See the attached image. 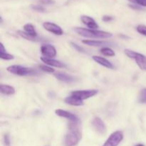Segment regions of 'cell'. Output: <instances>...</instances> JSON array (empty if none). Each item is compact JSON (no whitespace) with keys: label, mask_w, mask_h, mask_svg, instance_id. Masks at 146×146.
<instances>
[{"label":"cell","mask_w":146,"mask_h":146,"mask_svg":"<svg viewBox=\"0 0 146 146\" xmlns=\"http://www.w3.org/2000/svg\"><path fill=\"white\" fill-rule=\"evenodd\" d=\"M92 125L94 129L100 134H104L106 132V126L104 121L99 117H96L92 121Z\"/></svg>","instance_id":"obj_9"},{"label":"cell","mask_w":146,"mask_h":146,"mask_svg":"<svg viewBox=\"0 0 146 146\" xmlns=\"http://www.w3.org/2000/svg\"><path fill=\"white\" fill-rule=\"evenodd\" d=\"M71 46H72L74 49L76 50V51H79V52H81V53H86L85 49H84V48H82L81 46H80L79 45H78V44H75V43L74 42H71Z\"/></svg>","instance_id":"obj_25"},{"label":"cell","mask_w":146,"mask_h":146,"mask_svg":"<svg viewBox=\"0 0 146 146\" xmlns=\"http://www.w3.org/2000/svg\"><path fill=\"white\" fill-rule=\"evenodd\" d=\"M125 54L127 56L135 60L141 70L146 71V56L145 55L130 49H125Z\"/></svg>","instance_id":"obj_4"},{"label":"cell","mask_w":146,"mask_h":146,"mask_svg":"<svg viewBox=\"0 0 146 146\" xmlns=\"http://www.w3.org/2000/svg\"><path fill=\"white\" fill-rule=\"evenodd\" d=\"M101 53L104 56H114L115 55V53L113 49H111L109 47H103L101 49Z\"/></svg>","instance_id":"obj_20"},{"label":"cell","mask_w":146,"mask_h":146,"mask_svg":"<svg viewBox=\"0 0 146 146\" xmlns=\"http://www.w3.org/2000/svg\"><path fill=\"white\" fill-rule=\"evenodd\" d=\"M0 91H1V94H5V95H13V94H15V88L11 86L1 84L0 85Z\"/></svg>","instance_id":"obj_18"},{"label":"cell","mask_w":146,"mask_h":146,"mask_svg":"<svg viewBox=\"0 0 146 146\" xmlns=\"http://www.w3.org/2000/svg\"><path fill=\"white\" fill-rule=\"evenodd\" d=\"M41 4H55V1L54 0H38Z\"/></svg>","instance_id":"obj_28"},{"label":"cell","mask_w":146,"mask_h":146,"mask_svg":"<svg viewBox=\"0 0 146 146\" xmlns=\"http://www.w3.org/2000/svg\"><path fill=\"white\" fill-rule=\"evenodd\" d=\"M129 7H131V8L132 9H137V10H140L141 9V7H139V6H137V4H130Z\"/></svg>","instance_id":"obj_31"},{"label":"cell","mask_w":146,"mask_h":146,"mask_svg":"<svg viewBox=\"0 0 146 146\" xmlns=\"http://www.w3.org/2000/svg\"><path fill=\"white\" fill-rule=\"evenodd\" d=\"M98 93V90L93 89V90H83V91H74L71 92V95L79 99L84 100L89 98L91 97L94 96Z\"/></svg>","instance_id":"obj_6"},{"label":"cell","mask_w":146,"mask_h":146,"mask_svg":"<svg viewBox=\"0 0 146 146\" xmlns=\"http://www.w3.org/2000/svg\"><path fill=\"white\" fill-rule=\"evenodd\" d=\"M92 58L96 62H97L98 64H99L100 65L106 67V68H113V64H111L108 60H107L106 58H104V57L98 56H93Z\"/></svg>","instance_id":"obj_15"},{"label":"cell","mask_w":146,"mask_h":146,"mask_svg":"<svg viewBox=\"0 0 146 146\" xmlns=\"http://www.w3.org/2000/svg\"><path fill=\"white\" fill-rule=\"evenodd\" d=\"M83 44L91 46H103L107 47L108 46H113V44L104 41H96V40H83Z\"/></svg>","instance_id":"obj_12"},{"label":"cell","mask_w":146,"mask_h":146,"mask_svg":"<svg viewBox=\"0 0 146 146\" xmlns=\"http://www.w3.org/2000/svg\"><path fill=\"white\" fill-rule=\"evenodd\" d=\"M4 143L6 146L11 145V140H10V136L9 133H6L4 135Z\"/></svg>","instance_id":"obj_26"},{"label":"cell","mask_w":146,"mask_h":146,"mask_svg":"<svg viewBox=\"0 0 146 146\" xmlns=\"http://www.w3.org/2000/svg\"><path fill=\"white\" fill-rule=\"evenodd\" d=\"M56 114L60 117L66 118L69 120V121H80V119L74 114L71 113L66 111H64L62 109H57L55 111Z\"/></svg>","instance_id":"obj_10"},{"label":"cell","mask_w":146,"mask_h":146,"mask_svg":"<svg viewBox=\"0 0 146 146\" xmlns=\"http://www.w3.org/2000/svg\"><path fill=\"white\" fill-rule=\"evenodd\" d=\"M41 52L44 57L52 58L56 56V49L51 44H43L41 46Z\"/></svg>","instance_id":"obj_7"},{"label":"cell","mask_w":146,"mask_h":146,"mask_svg":"<svg viewBox=\"0 0 146 146\" xmlns=\"http://www.w3.org/2000/svg\"><path fill=\"white\" fill-rule=\"evenodd\" d=\"M54 76H55V77L57 79L66 83H71L76 81V78L74 76L68 75V74H65V73L56 72L54 74Z\"/></svg>","instance_id":"obj_14"},{"label":"cell","mask_w":146,"mask_h":146,"mask_svg":"<svg viewBox=\"0 0 146 146\" xmlns=\"http://www.w3.org/2000/svg\"><path fill=\"white\" fill-rule=\"evenodd\" d=\"M138 101L141 104H146V88H143L139 94Z\"/></svg>","instance_id":"obj_21"},{"label":"cell","mask_w":146,"mask_h":146,"mask_svg":"<svg viewBox=\"0 0 146 146\" xmlns=\"http://www.w3.org/2000/svg\"><path fill=\"white\" fill-rule=\"evenodd\" d=\"M80 121H70L68 131L65 138L66 146H75L78 143L81 138V133L79 129Z\"/></svg>","instance_id":"obj_1"},{"label":"cell","mask_w":146,"mask_h":146,"mask_svg":"<svg viewBox=\"0 0 146 146\" xmlns=\"http://www.w3.org/2000/svg\"><path fill=\"white\" fill-rule=\"evenodd\" d=\"M81 21L84 24L88 27L90 29H96L98 28V25L95 20L88 16L83 15L81 17Z\"/></svg>","instance_id":"obj_11"},{"label":"cell","mask_w":146,"mask_h":146,"mask_svg":"<svg viewBox=\"0 0 146 146\" xmlns=\"http://www.w3.org/2000/svg\"><path fill=\"white\" fill-rule=\"evenodd\" d=\"M38 68L41 70H42L44 72L47 73H54L55 71L54 68H51L49 66H46V65H39L38 66Z\"/></svg>","instance_id":"obj_23"},{"label":"cell","mask_w":146,"mask_h":146,"mask_svg":"<svg viewBox=\"0 0 146 146\" xmlns=\"http://www.w3.org/2000/svg\"><path fill=\"white\" fill-rule=\"evenodd\" d=\"M66 104H68L71 106H84V102L82 100L79 99V98H76V97L74 96L71 95V96H68L65 98L64 100Z\"/></svg>","instance_id":"obj_16"},{"label":"cell","mask_w":146,"mask_h":146,"mask_svg":"<svg viewBox=\"0 0 146 146\" xmlns=\"http://www.w3.org/2000/svg\"><path fill=\"white\" fill-rule=\"evenodd\" d=\"M41 60L44 63H45L47 65L50 66H54L57 67V68H64L66 66L64 64H63L62 62L59 61H57V60L52 59V58H46V57H41Z\"/></svg>","instance_id":"obj_13"},{"label":"cell","mask_w":146,"mask_h":146,"mask_svg":"<svg viewBox=\"0 0 146 146\" xmlns=\"http://www.w3.org/2000/svg\"><path fill=\"white\" fill-rule=\"evenodd\" d=\"M103 21H105V22H108V21H111L113 19V17H111V16H108V15H105L102 18Z\"/></svg>","instance_id":"obj_29"},{"label":"cell","mask_w":146,"mask_h":146,"mask_svg":"<svg viewBox=\"0 0 146 146\" xmlns=\"http://www.w3.org/2000/svg\"><path fill=\"white\" fill-rule=\"evenodd\" d=\"M137 31H138L139 34H142V35L146 36V26L143 25V24H140L136 28Z\"/></svg>","instance_id":"obj_24"},{"label":"cell","mask_w":146,"mask_h":146,"mask_svg":"<svg viewBox=\"0 0 146 146\" xmlns=\"http://www.w3.org/2000/svg\"><path fill=\"white\" fill-rule=\"evenodd\" d=\"M123 139V134L121 131H115L107 139L103 146H118Z\"/></svg>","instance_id":"obj_5"},{"label":"cell","mask_w":146,"mask_h":146,"mask_svg":"<svg viewBox=\"0 0 146 146\" xmlns=\"http://www.w3.org/2000/svg\"><path fill=\"white\" fill-rule=\"evenodd\" d=\"M128 1L131 3H133V4H135V2H136V0H128Z\"/></svg>","instance_id":"obj_32"},{"label":"cell","mask_w":146,"mask_h":146,"mask_svg":"<svg viewBox=\"0 0 146 146\" xmlns=\"http://www.w3.org/2000/svg\"><path fill=\"white\" fill-rule=\"evenodd\" d=\"M135 146H145L143 145V144H141V143H139V144H138V145H136Z\"/></svg>","instance_id":"obj_33"},{"label":"cell","mask_w":146,"mask_h":146,"mask_svg":"<svg viewBox=\"0 0 146 146\" xmlns=\"http://www.w3.org/2000/svg\"><path fill=\"white\" fill-rule=\"evenodd\" d=\"M31 8H32V9L35 10L36 11H40V12H44V11H45V8H44L42 6L32 5L31 6Z\"/></svg>","instance_id":"obj_27"},{"label":"cell","mask_w":146,"mask_h":146,"mask_svg":"<svg viewBox=\"0 0 146 146\" xmlns=\"http://www.w3.org/2000/svg\"><path fill=\"white\" fill-rule=\"evenodd\" d=\"M43 27H44V28L46 30H47L49 32L53 33L54 34H56V35L61 36L64 33L62 29L59 26L56 24H54V23L46 21V22H44L43 24Z\"/></svg>","instance_id":"obj_8"},{"label":"cell","mask_w":146,"mask_h":146,"mask_svg":"<svg viewBox=\"0 0 146 146\" xmlns=\"http://www.w3.org/2000/svg\"><path fill=\"white\" fill-rule=\"evenodd\" d=\"M74 31L79 34L86 38H111L113 34L110 32L104 31H98L95 29H88L79 28L76 27L74 29Z\"/></svg>","instance_id":"obj_2"},{"label":"cell","mask_w":146,"mask_h":146,"mask_svg":"<svg viewBox=\"0 0 146 146\" xmlns=\"http://www.w3.org/2000/svg\"><path fill=\"white\" fill-rule=\"evenodd\" d=\"M0 58L4 60H11L14 59V56L8 54L7 51H0Z\"/></svg>","instance_id":"obj_22"},{"label":"cell","mask_w":146,"mask_h":146,"mask_svg":"<svg viewBox=\"0 0 146 146\" xmlns=\"http://www.w3.org/2000/svg\"><path fill=\"white\" fill-rule=\"evenodd\" d=\"M7 71L13 74H15L17 76H36L38 75L39 73L37 70L31 68H27V67L22 66L20 65H12L9 66L7 68Z\"/></svg>","instance_id":"obj_3"},{"label":"cell","mask_w":146,"mask_h":146,"mask_svg":"<svg viewBox=\"0 0 146 146\" xmlns=\"http://www.w3.org/2000/svg\"><path fill=\"white\" fill-rule=\"evenodd\" d=\"M135 4H138L141 7H146V0H136Z\"/></svg>","instance_id":"obj_30"},{"label":"cell","mask_w":146,"mask_h":146,"mask_svg":"<svg viewBox=\"0 0 146 146\" xmlns=\"http://www.w3.org/2000/svg\"><path fill=\"white\" fill-rule=\"evenodd\" d=\"M24 30L26 33L33 36H38L35 28L31 24H27L24 26Z\"/></svg>","instance_id":"obj_19"},{"label":"cell","mask_w":146,"mask_h":146,"mask_svg":"<svg viewBox=\"0 0 146 146\" xmlns=\"http://www.w3.org/2000/svg\"><path fill=\"white\" fill-rule=\"evenodd\" d=\"M19 35L20 36L23 37L25 39L27 40H29V41H46V38H43V37H39V36H33L29 35L27 33H26L25 31H17Z\"/></svg>","instance_id":"obj_17"}]
</instances>
